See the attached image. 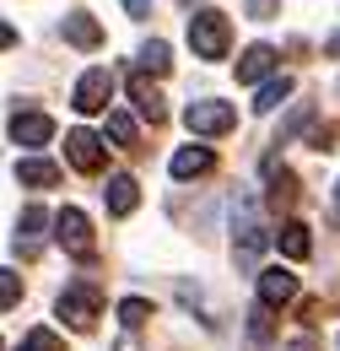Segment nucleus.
I'll return each instance as SVG.
<instances>
[{"instance_id": "bb28decb", "label": "nucleus", "mask_w": 340, "mask_h": 351, "mask_svg": "<svg viewBox=\"0 0 340 351\" xmlns=\"http://www.w3.org/2000/svg\"><path fill=\"white\" fill-rule=\"evenodd\" d=\"M287 351H313V341H308V335H302V341H292V346Z\"/></svg>"}, {"instance_id": "f03ea898", "label": "nucleus", "mask_w": 340, "mask_h": 351, "mask_svg": "<svg viewBox=\"0 0 340 351\" xmlns=\"http://www.w3.org/2000/svg\"><path fill=\"white\" fill-rule=\"evenodd\" d=\"M184 125H189V135H227L238 125V108L232 103H216V97H200V103L184 108Z\"/></svg>"}, {"instance_id": "7ed1b4c3", "label": "nucleus", "mask_w": 340, "mask_h": 351, "mask_svg": "<svg viewBox=\"0 0 340 351\" xmlns=\"http://www.w3.org/2000/svg\"><path fill=\"white\" fill-rule=\"evenodd\" d=\"M108 97H114V76L97 65V71H86L82 82H76L71 108H76V114H103V108H108Z\"/></svg>"}, {"instance_id": "b1692460", "label": "nucleus", "mask_w": 340, "mask_h": 351, "mask_svg": "<svg viewBox=\"0 0 340 351\" xmlns=\"http://www.w3.org/2000/svg\"><path fill=\"white\" fill-rule=\"evenodd\" d=\"M0 287H5V308H16V298H22V281H16V270H5V276H0Z\"/></svg>"}, {"instance_id": "a878e982", "label": "nucleus", "mask_w": 340, "mask_h": 351, "mask_svg": "<svg viewBox=\"0 0 340 351\" xmlns=\"http://www.w3.org/2000/svg\"><path fill=\"white\" fill-rule=\"evenodd\" d=\"M125 11L135 16V22H146V16H151V0H125Z\"/></svg>"}, {"instance_id": "aec40b11", "label": "nucleus", "mask_w": 340, "mask_h": 351, "mask_svg": "<svg viewBox=\"0 0 340 351\" xmlns=\"http://www.w3.org/2000/svg\"><path fill=\"white\" fill-rule=\"evenodd\" d=\"M119 319H125L130 330H141V324L151 319V303H146V298H125V303H119Z\"/></svg>"}, {"instance_id": "1a4fd4ad", "label": "nucleus", "mask_w": 340, "mask_h": 351, "mask_svg": "<svg viewBox=\"0 0 340 351\" xmlns=\"http://www.w3.org/2000/svg\"><path fill=\"white\" fill-rule=\"evenodd\" d=\"M216 168L211 146H184V152H173V178H206Z\"/></svg>"}, {"instance_id": "f8f14e48", "label": "nucleus", "mask_w": 340, "mask_h": 351, "mask_svg": "<svg viewBox=\"0 0 340 351\" xmlns=\"http://www.w3.org/2000/svg\"><path fill=\"white\" fill-rule=\"evenodd\" d=\"M130 103L141 108V119H151V125H162V92L151 87L146 76H130Z\"/></svg>"}, {"instance_id": "cd10ccee", "label": "nucleus", "mask_w": 340, "mask_h": 351, "mask_svg": "<svg viewBox=\"0 0 340 351\" xmlns=\"http://www.w3.org/2000/svg\"><path fill=\"white\" fill-rule=\"evenodd\" d=\"M335 206H340V184H335Z\"/></svg>"}, {"instance_id": "2eb2a0df", "label": "nucleus", "mask_w": 340, "mask_h": 351, "mask_svg": "<svg viewBox=\"0 0 340 351\" xmlns=\"http://www.w3.org/2000/svg\"><path fill=\"white\" fill-rule=\"evenodd\" d=\"M65 38H71L76 49H97L103 44V27H97L86 11H71V16H65Z\"/></svg>"}, {"instance_id": "9d476101", "label": "nucleus", "mask_w": 340, "mask_h": 351, "mask_svg": "<svg viewBox=\"0 0 340 351\" xmlns=\"http://www.w3.org/2000/svg\"><path fill=\"white\" fill-rule=\"evenodd\" d=\"M103 206H108L114 217H130V211L141 206V189H135V178L114 173V178H108V189H103Z\"/></svg>"}, {"instance_id": "a211bd4d", "label": "nucleus", "mask_w": 340, "mask_h": 351, "mask_svg": "<svg viewBox=\"0 0 340 351\" xmlns=\"http://www.w3.org/2000/svg\"><path fill=\"white\" fill-rule=\"evenodd\" d=\"M108 135H114L125 152H135V146H141V130H135V119H130V114H119V108L108 114Z\"/></svg>"}, {"instance_id": "f3484780", "label": "nucleus", "mask_w": 340, "mask_h": 351, "mask_svg": "<svg viewBox=\"0 0 340 351\" xmlns=\"http://www.w3.org/2000/svg\"><path fill=\"white\" fill-rule=\"evenodd\" d=\"M287 97H292V76H270V82L259 87V97H254V114H276Z\"/></svg>"}, {"instance_id": "412c9836", "label": "nucleus", "mask_w": 340, "mask_h": 351, "mask_svg": "<svg viewBox=\"0 0 340 351\" xmlns=\"http://www.w3.org/2000/svg\"><path fill=\"white\" fill-rule=\"evenodd\" d=\"M22 351H65V341H60L54 330H27V335H22Z\"/></svg>"}, {"instance_id": "0eeeda50", "label": "nucleus", "mask_w": 340, "mask_h": 351, "mask_svg": "<svg viewBox=\"0 0 340 351\" xmlns=\"http://www.w3.org/2000/svg\"><path fill=\"white\" fill-rule=\"evenodd\" d=\"M60 319H71L76 330H92V319H97V287H71V292H60Z\"/></svg>"}, {"instance_id": "4468645a", "label": "nucleus", "mask_w": 340, "mask_h": 351, "mask_svg": "<svg viewBox=\"0 0 340 351\" xmlns=\"http://www.w3.org/2000/svg\"><path fill=\"white\" fill-rule=\"evenodd\" d=\"M276 243H281V254H287V260H308V254H313V238H308V227H302V221H281Z\"/></svg>"}, {"instance_id": "4be33fe9", "label": "nucleus", "mask_w": 340, "mask_h": 351, "mask_svg": "<svg viewBox=\"0 0 340 351\" xmlns=\"http://www.w3.org/2000/svg\"><path fill=\"white\" fill-rule=\"evenodd\" d=\"M249 335H254V341H270V308H265V303L254 308V324H249Z\"/></svg>"}, {"instance_id": "5701e85b", "label": "nucleus", "mask_w": 340, "mask_h": 351, "mask_svg": "<svg viewBox=\"0 0 340 351\" xmlns=\"http://www.w3.org/2000/svg\"><path fill=\"white\" fill-rule=\"evenodd\" d=\"M276 11H281V0H249V16H254V22H270Z\"/></svg>"}, {"instance_id": "6ab92c4d", "label": "nucleus", "mask_w": 340, "mask_h": 351, "mask_svg": "<svg viewBox=\"0 0 340 351\" xmlns=\"http://www.w3.org/2000/svg\"><path fill=\"white\" fill-rule=\"evenodd\" d=\"M141 65H146L151 76H168V71H173V54H168V44H162V38H151V44L141 49Z\"/></svg>"}, {"instance_id": "39448f33", "label": "nucleus", "mask_w": 340, "mask_h": 351, "mask_svg": "<svg viewBox=\"0 0 340 351\" xmlns=\"http://www.w3.org/2000/svg\"><path fill=\"white\" fill-rule=\"evenodd\" d=\"M292 298H298V276H292L287 265L259 270V303H265V308H287Z\"/></svg>"}, {"instance_id": "f257e3e1", "label": "nucleus", "mask_w": 340, "mask_h": 351, "mask_svg": "<svg viewBox=\"0 0 340 351\" xmlns=\"http://www.w3.org/2000/svg\"><path fill=\"white\" fill-rule=\"evenodd\" d=\"M189 44L200 60H227V44H232V27L221 11H195L189 16Z\"/></svg>"}, {"instance_id": "6e6552de", "label": "nucleus", "mask_w": 340, "mask_h": 351, "mask_svg": "<svg viewBox=\"0 0 340 351\" xmlns=\"http://www.w3.org/2000/svg\"><path fill=\"white\" fill-rule=\"evenodd\" d=\"M54 135V119L49 114H11V141L16 146H43Z\"/></svg>"}, {"instance_id": "dca6fc26", "label": "nucleus", "mask_w": 340, "mask_h": 351, "mask_svg": "<svg viewBox=\"0 0 340 351\" xmlns=\"http://www.w3.org/2000/svg\"><path fill=\"white\" fill-rule=\"evenodd\" d=\"M43 227H49V211H43V206H27V211L16 217V243H22V254H33V243H38Z\"/></svg>"}, {"instance_id": "9b49d317", "label": "nucleus", "mask_w": 340, "mask_h": 351, "mask_svg": "<svg viewBox=\"0 0 340 351\" xmlns=\"http://www.w3.org/2000/svg\"><path fill=\"white\" fill-rule=\"evenodd\" d=\"M276 71V49L270 44H249L243 49V60H238V82H259V76H270Z\"/></svg>"}, {"instance_id": "20e7f679", "label": "nucleus", "mask_w": 340, "mask_h": 351, "mask_svg": "<svg viewBox=\"0 0 340 351\" xmlns=\"http://www.w3.org/2000/svg\"><path fill=\"white\" fill-rule=\"evenodd\" d=\"M54 238H60V249H71V254H92V221L76 211V206H65L60 217H54Z\"/></svg>"}, {"instance_id": "ddd939ff", "label": "nucleus", "mask_w": 340, "mask_h": 351, "mask_svg": "<svg viewBox=\"0 0 340 351\" xmlns=\"http://www.w3.org/2000/svg\"><path fill=\"white\" fill-rule=\"evenodd\" d=\"M16 178H22L27 189H54V184H60V168L43 162V157H22V162H16Z\"/></svg>"}, {"instance_id": "423d86ee", "label": "nucleus", "mask_w": 340, "mask_h": 351, "mask_svg": "<svg viewBox=\"0 0 340 351\" xmlns=\"http://www.w3.org/2000/svg\"><path fill=\"white\" fill-rule=\"evenodd\" d=\"M65 157H71L76 173H97V168H103V141L92 130H71L65 135Z\"/></svg>"}, {"instance_id": "393cba45", "label": "nucleus", "mask_w": 340, "mask_h": 351, "mask_svg": "<svg viewBox=\"0 0 340 351\" xmlns=\"http://www.w3.org/2000/svg\"><path fill=\"white\" fill-rule=\"evenodd\" d=\"M330 141H335V130H324V125H313V130H308V146H319V152H324Z\"/></svg>"}]
</instances>
